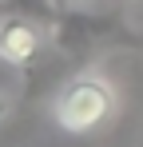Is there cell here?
Returning <instances> with one entry per match:
<instances>
[{
    "label": "cell",
    "mask_w": 143,
    "mask_h": 147,
    "mask_svg": "<svg viewBox=\"0 0 143 147\" xmlns=\"http://www.w3.org/2000/svg\"><path fill=\"white\" fill-rule=\"evenodd\" d=\"M4 119H8V99L0 96V123H4Z\"/></svg>",
    "instance_id": "cell-3"
},
{
    "label": "cell",
    "mask_w": 143,
    "mask_h": 147,
    "mask_svg": "<svg viewBox=\"0 0 143 147\" xmlns=\"http://www.w3.org/2000/svg\"><path fill=\"white\" fill-rule=\"evenodd\" d=\"M40 52V28L32 16L20 12H8L0 16V60L12 64V68H28Z\"/></svg>",
    "instance_id": "cell-2"
},
{
    "label": "cell",
    "mask_w": 143,
    "mask_h": 147,
    "mask_svg": "<svg viewBox=\"0 0 143 147\" xmlns=\"http://www.w3.org/2000/svg\"><path fill=\"white\" fill-rule=\"evenodd\" d=\"M115 111V92L99 76H80L56 99V123L64 131H92Z\"/></svg>",
    "instance_id": "cell-1"
},
{
    "label": "cell",
    "mask_w": 143,
    "mask_h": 147,
    "mask_svg": "<svg viewBox=\"0 0 143 147\" xmlns=\"http://www.w3.org/2000/svg\"><path fill=\"white\" fill-rule=\"evenodd\" d=\"M4 4H8V0H0V8H4Z\"/></svg>",
    "instance_id": "cell-5"
},
{
    "label": "cell",
    "mask_w": 143,
    "mask_h": 147,
    "mask_svg": "<svg viewBox=\"0 0 143 147\" xmlns=\"http://www.w3.org/2000/svg\"><path fill=\"white\" fill-rule=\"evenodd\" d=\"M68 4H84V0H68Z\"/></svg>",
    "instance_id": "cell-4"
}]
</instances>
